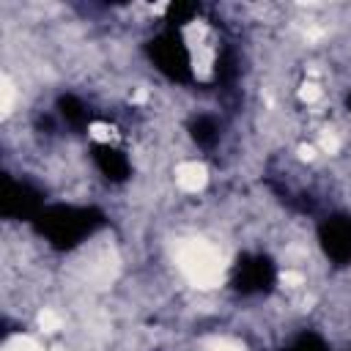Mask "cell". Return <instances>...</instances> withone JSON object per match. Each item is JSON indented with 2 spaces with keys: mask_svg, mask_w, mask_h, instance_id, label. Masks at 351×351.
I'll return each instance as SVG.
<instances>
[{
  "mask_svg": "<svg viewBox=\"0 0 351 351\" xmlns=\"http://www.w3.org/2000/svg\"><path fill=\"white\" fill-rule=\"evenodd\" d=\"M101 225V214L88 206H49L36 217V228L52 247L69 250Z\"/></svg>",
  "mask_w": 351,
  "mask_h": 351,
  "instance_id": "1",
  "label": "cell"
},
{
  "mask_svg": "<svg viewBox=\"0 0 351 351\" xmlns=\"http://www.w3.org/2000/svg\"><path fill=\"white\" fill-rule=\"evenodd\" d=\"M148 52H151V60L156 63V69H159L162 74H167L170 80H178V82L189 80V74H192L189 49H186L184 38H181L173 27L162 30V33L151 41Z\"/></svg>",
  "mask_w": 351,
  "mask_h": 351,
  "instance_id": "2",
  "label": "cell"
},
{
  "mask_svg": "<svg viewBox=\"0 0 351 351\" xmlns=\"http://www.w3.org/2000/svg\"><path fill=\"white\" fill-rule=\"evenodd\" d=\"M274 282V263L266 255H244L233 269V288L241 293L269 291Z\"/></svg>",
  "mask_w": 351,
  "mask_h": 351,
  "instance_id": "3",
  "label": "cell"
},
{
  "mask_svg": "<svg viewBox=\"0 0 351 351\" xmlns=\"http://www.w3.org/2000/svg\"><path fill=\"white\" fill-rule=\"evenodd\" d=\"M318 241L326 258H332L337 266L351 263V217L337 214V217L324 219L318 228Z\"/></svg>",
  "mask_w": 351,
  "mask_h": 351,
  "instance_id": "4",
  "label": "cell"
},
{
  "mask_svg": "<svg viewBox=\"0 0 351 351\" xmlns=\"http://www.w3.org/2000/svg\"><path fill=\"white\" fill-rule=\"evenodd\" d=\"M0 211L5 217H38L41 214V197L25 181L5 178L3 197H0Z\"/></svg>",
  "mask_w": 351,
  "mask_h": 351,
  "instance_id": "5",
  "label": "cell"
},
{
  "mask_svg": "<svg viewBox=\"0 0 351 351\" xmlns=\"http://www.w3.org/2000/svg\"><path fill=\"white\" fill-rule=\"evenodd\" d=\"M93 162L110 181H123L129 176V159L110 145H93Z\"/></svg>",
  "mask_w": 351,
  "mask_h": 351,
  "instance_id": "6",
  "label": "cell"
},
{
  "mask_svg": "<svg viewBox=\"0 0 351 351\" xmlns=\"http://www.w3.org/2000/svg\"><path fill=\"white\" fill-rule=\"evenodd\" d=\"M189 132H192L195 143L203 145V148H211V145L219 140V123H217L211 115H197V118L192 121Z\"/></svg>",
  "mask_w": 351,
  "mask_h": 351,
  "instance_id": "7",
  "label": "cell"
},
{
  "mask_svg": "<svg viewBox=\"0 0 351 351\" xmlns=\"http://www.w3.org/2000/svg\"><path fill=\"white\" fill-rule=\"evenodd\" d=\"M58 107H60V115H63L71 126H80V123H85V118H88L85 104H82L77 96H60Z\"/></svg>",
  "mask_w": 351,
  "mask_h": 351,
  "instance_id": "8",
  "label": "cell"
},
{
  "mask_svg": "<svg viewBox=\"0 0 351 351\" xmlns=\"http://www.w3.org/2000/svg\"><path fill=\"white\" fill-rule=\"evenodd\" d=\"M288 351H324V343L315 335H302Z\"/></svg>",
  "mask_w": 351,
  "mask_h": 351,
  "instance_id": "9",
  "label": "cell"
},
{
  "mask_svg": "<svg viewBox=\"0 0 351 351\" xmlns=\"http://www.w3.org/2000/svg\"><path fill=\"white\" fill-rule=\"evenodd\" d=\"M348 107H351V96H348Z\"/></svg>",
  "mask_w": 351,
  "mask_h": 351,
  "instance_id": "10",
  "label": "cell"
}]
</instances>
